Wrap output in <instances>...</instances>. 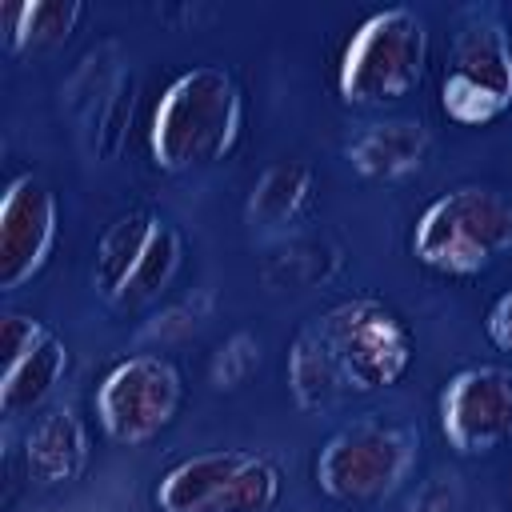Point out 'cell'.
I'll list each match as a JSON object with an SVG mask.
<instances>
[{"mask_svg": "<svg viewBox=\"0 0 512 512\" xmlns=\"http://www.w3.org/2000/svg\"><path fill=\"white\" fill-rule=\"evenodd\" d=\"M484 332H488V340H492L500 352L512 356V288L492 300V308H488V316H484Z\"/></svg>", "mask_w": 512, "mask_h": 512, "instance_id": "obj_25", "label": "cell"}, {"mask_svg": "<svg viewBox=\"0 0 512 512\" xmlns=\"http://www.w3.org/2000/svg\"><path fill=\"white\" fill-rule=\"evenodd\" d=\"M324 344L332 348L348 392L368 396L396 384L412 364V332L408 324L372 296H352L316 316Z\"/></svg>", "mask_w": 512, "mask_h": 512, "instance_id": "obj_6", "label": "cell"}, {"mask_svg": "<svg viewBox=\"0 0 512 512\" xmlns=\"http://www.w3.org/2000/svg\"><path fill=\"white\" fill-rule=\"evenodd\" d=\"M344 268V248L328 236H284L264 256L260 272L272 288H316Z\"/></svg>", "mask_w": 512, "mask_h": 512, "instance_id": "obj_17", "label": "cell"}, {"mask_svg": "<svg viewBox=\"0 0 512 512\" xmlns=\"http://www.w3.org/2000/svg\"><path fill=\"white\" fill-rule=\"evenodd\" d=\"M180 260H184V240H180L176 224H168V220L156 216V228H152V236H148V248H144L140 264H136V272H132V280H128V288L120 292L116 304H120V308L152 304V300L176 280Z\"/></svg>", "mask_w": 512, "mask_h": 512, "instance_id": "obj_19", "label": "cell"}, {"mask_svg": "<svg viewBox=\"0 0 512 512\" xmlns=\"http://www.w3.org/2000/svg\"><path fill=\"white\" fill-rule=\"evenodd\" d=\"M512 108V40L496 8L472 4L456 16L440 112L460 128H484Z\"/></svg>", "mask_w": 512, "mask_h": 512, "instance_id": "obj_5", "label": "cell"}, {"mask_svg": "<svg viewBox=\"0 0 512 512\" xmlns=\"http://www.w3.org/2000/svg\"><path fill=\"white\" fill-rule=\"evenodd\" d=\"M92 444H88V424L80 420L76 408L60 404L48 408L32 420V428L24 432V448H20V464L24 476L40 488H56V484H72L84 468H88Z\"/></svg>", "mask_w": 512, "mask_h": 512, "instance_id": "obj_10", "label": "cell"}, {"mask_svg": "<svg viewBox=\"0 0 512 512\" xmlns=\"http://www.w3.org/2000/svg\"><path fill=\"white\" fill-rule=\"evenodd\" d=\"M84 16L80 0H20L4 4V44L8 52H28V48H52L64 44Z\"/></svg>", "mask_w": 512, "mask_h": 512, "instance_id": "obj_18", "label": "cell"}, {"mask_svg": "<svg viewBox=\"0 0 512 512\" xmlns=\"http://www.w3.org/2000/svg\"><path fill=\"white\" fill-rule=\"evenodd\" d=\"M56 228L60 212L52 188L32 172L12 176L0 196V292L24 288L48 264Z\"/></svg>", "mask_w": 512, "mask_h": 512, "instance_id": "obj_9", "label": "cell"}, {"mask_svg": "<svg viewBox=\"0 0 512 512\" xmlns=\"http://www.w3.org/2000/svg\"><path fill=\"white\" fill-rule=\"evenodd\" d=\"M408 248L440 276H480L512 252V200L488 184H456L424 204Z\"/></svg>", "mask_w": 512, "mask_h": 512, "instance_id": "obj_2", "label": "cell"}, {"mask_svg": "<svg viewBox=\"0 0 512 512\" xmlns=\"http://www.w3.org/2000/svg\"><path fill=\"white\" fill-rule=\"evenodd\" d=\"M312 192H316V168L300 156H284L276 164H268L256 184L248 188V200H244V220L252 232L260 236H276L284 228H292L308 204H312Z\"/></svg>", "mask_w": 512, "mask_h": 512, "instance_id": "obj_12", "label": "cell"}, {"mask_svg": "<svg viewBox=\"0 0 512 512\" xmlns=\"http://www.w3.org/2000/svg\"><path fill=\"white\" fill-rule=\"evenodd\" d=\"M244 128V96L224 64H192L168 80L148 120V156L160 172L224 160Z\"/></svg>", "mask_w": 512, "mask_h": 512, "instance_id": "obj_1", "label": "cell"}, {"mask_svg": "<svg viewBox=\"0 0 512 512\" xmlns=\"http://www.w3.org/2000/svg\"><path fill=\"white\" fill-rule=\"evenodd\" d=\"M212 316V292L196 288L192 296H180L172 304H164L160 312L148 316V324L136 332L140 344H176L188 340L192 332H200V324Z\"/></svg>", "mask_w": 512, "mask_h": 512, "instance_id": "obj_21", "label": "cell"}, {"mask_svg": "<svg viewBox=\"0 0 512 512\" xmlns=\"http://www.w3.org/2000/svg\"><path fill=\"white\" fill-rule=\"evenodd\" d=\"M428 68V24L416 8L392 4L372 12L344 44L336 92L352 108H372L420 88Z\"/></svg>", "mask_w": 512, "mask_h": 512, "instance_id": "obj_4", "label": "cell"}, {"mask_svg": "<svg viewBox=\"0 0 512 512\" xmlns=\"http://www.w3.org/2000/svg\"><path fill=\"white\" fill-rule=\"evenodd\" d=\"M428 152H432V132L424 120H412V116L372 120L360 132H352V140L344 144L352 172H360L364 180H384V184L420 172Z\"/></svg>", "mask_w": 512, "mask_h": 512, "instance_id": "obj_11", "label": "cell"}, {"mask_svg": "<svg viewBox=\"0 0 512 512\" xmlns=\"http://www.w3.org/2000/svg\"><path fill=\"white\" fill-rule=\"evenodd\" d=\"M180 400H184V380L176 364L160 352H132L104 372L92 408L108 440L136 448L160 436L176 420Z\"/></svg>", "mask_w": 512, "mask_h": 512, "instance_id": "obj_7", "label": "cell"}, {"mask_svg": "<svg viewBox=\"0 0 512 512\" xmlns=\"http://www.w3.org/2000/svg\"><path fill=\"white\" fill-rule=\"evenodd\" d=\"M132 108H136V72H120V80L84 112V148L92 160H112L124 148L128 124H132Z\"/></svg>", "mask_w": 512, "mask_h": 512, "instance_id": "obj_20", "label": "cell"}, {"mask_svg": "<svg viewBox=\"0 0 512 512\" xmlns=\"http://www.w3.org/2000/svg\"><path fill=\"white\" fill-rule=\"evenodd\" d=\"M260 356H264V344L256 332H232L208 360V380L216 392H232L240 384H248V376L260 368Z\"/></svg>", "mask_w": 512, "mask_h": 512, "instance_id": "obj_22", "label": "cell"}, {"mask_svg": "<svg viewBox=\"0 0 512 512\" xmlns=\"http://www.w3.org/2000/svg\"><path fill=\"white\" fill-rule=\"evenodd\" d=\"M416 456L420 432L372 412L336 428L320 444L312 460V480L328 500L364 508L400 492L416 468Z\"/></svg>", "mask_w": 512, "mask_h": 512, "instance_id": "obj_3", "label": "cell"}, {"mask_svg": "<svg viewBox=\"0 0 512 512\" xmlns=\"http://www.w3.org/2000/svg\"><path fill=\"white\" fill-rule=\"evenodd\" d=\"M440 432L460 456H484L512 440V364H468L436 400Z\"/></svg>", "mask_w": 512, "mask_h": 512, "instance_id": "obj_8", "label": "cell"}, {"mask_svg": "<svg viewBox=\"0 0 512 512\" xmlns=\"http://www.w3.org/2000/svg\"><path fill=\"white\" fill-rule=\"evenodd\" d=\"M64 372H68V344L48 328L24 360L0 372V412L12 420L40 408L52 396V388L64 380Z\"/></svg>", "mask_w": 512, "mask_h": 512, "instance_id": "obj_16", "label": "cell"}, {"mask_svg": "<svg viewBox=\"0 0 512 512\" xmlns=\"http://www.w3.org/2000/svg\"><path fill=\"white\" fill-rule=\"evenodd\" d=\"M48 328L24 312H4L0 316V372L12 368L16 360H24L32 352V344L44 336Z\"/></svg>", "mask_w": 512, "mask_h": 512, "instance_id": "obj_23", "label": "cell"}, {"mask_svg": "<svg viewBox=\"0 0 512 512\" xmlns=\"http://www.w3.org/2000/svg\"><path fill=\"white\" fill-rule=\"evenodd\" d=\"M244 460L248 448H208L172 464L152 488L156 512H212Z\"/></svg>", "mask_w": 512, "mask_h": 512, "instance_id": "obj_13", "label": "cell"}, {"mask_svg": "<svg viewBox=\"0 0 512 512\" xmlns=\"http://www.w3.org/2000/svg\"><path fill=\"white\" fill-rule=\"evenodd\" d=\"M152 228H156V216L144 212V208H132V212L116 216V220L100 232L96 256H92V288H96L108 304H116L120 292L128 288V280H132V272H136V264H140V256H144V248H148Z\"/></svg>", "mask_w": 512, "mask_h": 512, "instance_id": "obj_15", "label": "cell"}, {"mask_svg": "<svg viewBox=\"0 0 512 512\" xmlns=\"http://www.w3.org/2000/svg\"><path fill=\"white\" fill-rule=\"evenodd\" d=\"M284 372H288L292 404H296L300 412H328V408H336V400L348 392L344 372H340L332 348L324 344L316 320L304 324V328L292 336Z\"/></svg>", "mask_w": 512, "mask_h": 512, "instance_id": "obj_14", "label": "cell"}, {"mask_svg": "<svg viewBox=\"0 0 512 512\" xmlns=\"http://www.w3.org/2000/svg\"><path fill=\"white\" fill-rule=\"evenodd\" d=\"M456 508H460V488L452 472L428 476L412 496V512H456Z\"/></svg>", "mask_w": 512, "mask_h": 512, "instance_id": "obj_24", "label": "cell"}]
</instances>
